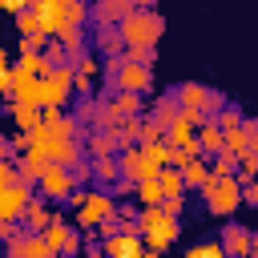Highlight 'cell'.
<instances>
[{"instance_id": "obj_49", "label": "cell", "mask_w": 258, "mask_h": 258, "mask_svg": "<svg viewBox=\"0 0 258 258\" xmlns=\"http://www.w3.org/2000/svg\"><path fill=\"white\" fill-rule=\"evenodd\" d=\"M250 258H258V234H254V246H250Z\"/></svg>"}, {"instance_id": "obj_38", "label": "cell", "mask_w": 258, "mask_h": 258, "mask_svg": "<svg viewBox=\"0 0 258 258\" xmlns=\"http://www.w3.org/2000/svg\"><path fill=\"white\" fill-rule=\"evenodd\" d=\"M125 230V222H121V214H113V218H105L101 226H97V238L105 242V238H113V234H121Z\"/></svg>"}, {"instance_id": "obj_14", "label": "cell", "mask_w": 258, "mask_h": 258, "mask_svg": "<svg viewBox=\"0 0 258 258\" xmlns=\"http://www.w3.org/2000/svg\"><path fill=\"white\" fill-rule=\"evenodd\" d=\"M93 44H97L101 56H121V52H125V32H121V24H97Z\"/></svg>"}, {"instance_id": "obj_3", "label": "cell", "mask_w": 258, "mask_h": 258, "mask_svg": "<svg viewBox=\"0 0 258 258\" xmlns=\"http://www.w3.org/2000/svg\"><path fill=\"white\" fill-rule=\"evenodd\" d=\"M173 93H177L181 109H185V113H198L202 121H206V117H218V113L226 109V93H218V89H210V85H202V81H181V85H173Z\"/></svg>"}, {"instance_id": "obj_42", "label": "cell", "mask_w": 258, "mask_h": 258, "mask_svg": "<svg viewBox=\"0 0 258 258\" xmlns=\"http://www.w3.org/2000/svg\"><path fill=\"white\" fill-rule=\"evenodd\" d=\"M81 254H85V258H105V242H97V238H93V230H89V234H85V250H81Z\"/></svg>"}, {"instance_id": "obj_10", "label": "cell", "mask_w": 258, "mask_h": 258, "mask_svg": "<svg viewBox=\"0 0 258 258\" xmlns=\"http://www.w3.org/2000/svg\"><path fill=\"white\" fill-rule=\"evenodd\" d=\"M222 246L230 258H250V246H254V230L242 226V222H226L222 226Z\"/></svg>"}, {"instance_id": "obj_35", "label": "cell", "mask_w": 258, "mask_h": 258, "mask_svg": "<svg viewBox=\"0 0 258 258\" xmlns=\"http://www.w3.org/2000/svg\"><path fill=\"white\" fill-rule=\"evenodd\" d=\"M125 56L137 60V64H153L157 60V48L153 44H125Z\"/></svg>"}, {"instance_id": "obj_18", "label": "cell", "mask_w": 258, "mask_h": 258, "mask_svg": "<svg viewBox=\"0 0 258 258\" xmlns=\"http://www.w3.org/2000/svg\"><path fill=\"white\" fill-rule=\"evenodd\" d=\"M16 165H20V177H24V181H32V185H36V181H40V177H44V169H48V165H52V161H48V157H44V153H40V149H24V153H20V157H16Z\"/></svg>"}, {"instance_id": "obj_47", "label": "cell", "mask_w": 258, "mask_h": 258, "mask_svg": "<svg viewBox=\"0 0 258 258\" xmlns=\"http://www.w3.org/2000/svg\"><path fill=\"white\" fill-rule=\"evenodd\" d=\"M73 89H77V97H93V77H81L77 73V85Z\"/></svg>"}, {"instance_id": "obj_32", "label": "cell", "mask_w": 258, "mask_h": 258, "mask_svg": "<svg viewBox=\"0 0 258 258\" xmlns=\"http://www.w3.org/2000/svg\"><path fill=\"white\" fill-rule=\"evenodd\" d=\"M226 149L242 157V153H250V149H258V145L250 141V133H246V129H230V133H226Z\"/></svg>"}, {"instance_id": "obj_40", "label": "cell", "mask_w": 258, "mask_h": 258, "mask_svg": "<svg viewBox=\"0 0 258 258\" xmlns=\"http://www.w3.org/2000/svg\"><path fill=\"white\" fill-rule=\"evenodd\" d=\"M73 177H77V185H89V181H93V157L77 161V165H73Z\"/></svg>"}, {"instance_id": "obj_23", "label": "cell", "mask_w": 258, "mask_h": 258, "mask_svg": "<svg viewBox=\"0 0 258 258\" xmlns=\"http://www.w3.org/2000/svg\"><path fill=\"white\" fill-rule=\"evenodd\" d=\"M117 157H121V169H125L129 181H141V177H145V153H141V145H129V149H121Z\"/></svg>"}, {"instance_id": "obj_45", "label": "cell", "mask_w": 258, "mask_h": 258, "mask_svg": "<svg viewBox=\"0 0 258 258\" xmlns=\"http://www.w3.org/2000/svg\"><path fill=\"white\" fill-rule=\"evenodd\" d=\"M12 145H16V153L32 149V129H16V133H12Z\"/></svg>"}, {"instance_id": "obj_26", "label": "cell", "mask_w": 258, "mask_h": 258, "mask_svg": "<svg viewBox=\"0 0 258 258\" xmlns=\"http://www.w3.org/2000/svg\"><path fill=\"white\" fill-rule=\"evenodd\" d=\"M73 117H77L85 129H97V121H101V101H97V97H77Z\"/></svg>"}, {"instance_id": "obj_43", "label": "cell", "mask_w": 258, "mask_h": 258, "mask_svg": "<svg viewBox=\"0 0 258 258\" xmlns=\"http://www.w3.org/2000/svg\"><path fill=\"white\" fill-rule=\"evenodd\" d=\"M161 206H165V214H173V218H181V210H185V194H169V198H165Z\"/></svg>"}, {"instance_id": "obj_51", "label": "cell", "mask_w": 258, "mask_h": 258, "mask_svg": "<svg viewBox=\"0 0 258 258\" xmlns=\"http://www.w3.org/2000/svg\"><path fill=\"white\" fill-rule=\"evenodd\" d=\"M141 258H161V254H157V250H145V254H141Z\"/></svg>"}, {"instance_id": "obj_25", "label": "cell", "mask_w": 258, "mask_h": 258, "mask_svg": "<svg viewBox=\"0 0 258 258\" xmlns=\"http://www.w3.org/2000/svg\"><path fill=\"white\" fill-rule=\"evenodd\" d=\"M56 40L69 48V56H73V60H77L81 52H89V32H85V28H60V32H56Z\"/></svg>"}, {"instance_id": "obj_36", "label": "cell", "mask_w": 258, "mask_h": 258, "mask_svg": "<svg viewBox=\"0 0 258 258\" xmlns=\"http://www.w3.org/2000/svg\"><path fill=\"white\" fill-rule=\"evenodd\" d=\"M24 254H28V230L4 242V258H24Z\"/></svg>"}, {"instance_id": "obj_11", "label": "cell", "mask_w": 258, "mask_h": 258, "mask_svg": "<svg viewBox=\"0 0 258 258\" xmlns=\"http://www.w3.org/2000/svg\"><path fill=\"white\" fill-rule=\"evenodd\" d=\"M198 125H202L198 113H181V117L165 129V141H169V145H181V149H194V145H198Z\"/></svg>"}, {"instance_id": "obj_8", "label": "cell", "mask_w": 258, "mask_h": 258, "mask_svg": "<svg viewBox=\"0 0 258 258\" xmlns=\"http://www.w3.org/2000/svg\"><path fill=\"white\" fill-rule=\"evenodd\" d=\"M44 238L52 242V250H56L60 258H77V254L85 250V234H81V226H64V214H56V222L44 230Z\"/></svg>"}, {"instance_id": "obj_28", "label": "cell", "mask_w": 258, "mask_h": 258, "mask_svg": "<svg viewBox=\"0 0 258 258\" xmlns=\"http://www.w3.org/2000/svg\"><path fill=\"white\" fill-rule=\"evenodd\" d=\"M113 101L125 117H141V93H129V89H113Z\"/></svg>"}, {"instance_id": "obj_37", "label": "cell", "mask_w": 258, "mask_h": 258, "mask_svg": "<svg viewBox=\"0 0 258 258\" xmlns=\"http://www.w3.org/2000/svg\"><path fill=\"white\" fill-rule=\"evenodd\" d=\"M238 177H242V181H250V177H258V149H250V153H242V161H238Z\"/></svg>"}, {"instance_id": "obj_15", "label": "cell", "mask_w": 258, "mask_h": 258, "mask_svg": "<svg viewBox=\"0 0 258 258\" xmlns=\"http://www.w3.org/2000/svg\"><path fill=\"white\" fill-rule=\"evenodd\" d=\"M198 145H202V153H206V157L222 153V149H226V129H222L214 117H206V121L198 125Z\"/></svg>"}, {"instance_id": "obj_17", "label": "cell", "mask_w": 258, "mask_h": 258, "mask_svg": "<svg viewBox=\"0 0 258 258\" xmlns=\"http://www.w3.org/2000/svg\"><path fill=\"white\" fill-rule=\"evenodd\" d=\"M36 16H40V24H44V32H60V28H69V12H64V0H44V4H36Z\"/></svg>"}, {"instance_id": "obj_31", "label": "cell", "mask_w": 258, "mask_h": 258, "mask_svg": "<svg viewBox=\"0 0 258 258\" xmlns=\"http://www.w3.org/2000/svg\"><path fill=\"white\" fill-rule=\"evenodd\" d=\"M214 121H218V125H222V129L230 133V129H242V121H246V113H242V109H238L234 101H226V109H222V113H218Z\"/></svg>"}, {"instance_id": "obj_22", "label": "cell", "mask_w": 258, "mask_h": 258, "mask_svg": "<svg viewBox=\"0 0 258 258\" xmlns=\"http://www.w3.org/2000/svg\"><path fill=\"white\" fill-rule=\"evenodd\" d=\"M8 117H12L16 129H36L40 125V109L28 105V101H8Z\"/></svg>"}, {"instance_id": "obj_1", "label": "cell", "mask_w": 258, "mask_h": 258, "mask_svg": "<svg viewBox=\"0 0 258 258\" xmlns=\"http://www.w3.org/2000/svg\"><path fill=\"white\" fill-rule=\"evenodd\" d=\"M137 226H141L145 250H157V254H165L181 234V218L165 214V206H141V222Z\"/></svg>"}, {"instance_id": "obj_24", "label": "cell", "mask_w": 258, "mask_h": 258, "mask_svg": "<svg viewBox=\"0 0 258 258\" xmlns=\"http://www.w3.org/2000/svg\"><path fill=\"white\" fill-rule=\"evenodd\" d=\"M133 202H137V206H161V202H165V189H161V181H157V177H141V181H137V194H133Z\"/></svg>"}, {"instance_id": "obj_30", "label": "cell", "mask_w": 258, "mask_h": 258, "mask_svg": "<svg viewBox=\"0 0 258 258\" xmlns=\"http://www.w3.org/2000/svg\"><path fill=\"white\" fill-rule=\"evenodd\" d=\"M238 161H242L238 153H230V149H222V153H214V157H210V169H214L218 177H226V173H238Z\"/></svg>"}, {"instance_id": "obj_21", "label": "cell", "mask_w": 258, "mask_h": 258, "mask_svg": "<svg viewBox=\"0 0 258 258\" xmlns=\"http://www.w3.org/2000/svg\"><path fill=\"white\" fill-rule=\"evenodd\" d=\"M181 177H185V189H189V194H202V185L214 177V169H210V157H194V161L181 169Z\"/></svg>"}, {"instance_id": "obj_27", "label": "cell", "mask_w": 258, "mask_h": 258, "mask_svg": "<svg viewBox=\"0 0 258 258\" xmlns=\"http://www.w3.org/2000/svg\"><path fill=\"white\" fill-rule=\"evenodd\" d=\"M113 137H117V145L121 149H129V145H141V117H125L117 129H109Z\"/></svg>"}, {"instance_id": "obj_9", "label": "cell", "mask_w": 258, "mask_h": 258, "mask_svg": "<svg viewBox=\"0 0 258 258\" xmlns=\"http://www.w3.org/2000/svg\"><path fill=\"white\" fill-rule=\"evenodd\" d=\"M117 89H129V93H149L153 89V64H137V60H121V69H117Z\"/></svg>"}, {"instance_id": "obj_50", "label": "cell", "mask_w": 258, "mask_h": 258, "mask_svg": "<svg viewBox=\"0 0 258 258\" xmlns=\"http://www.w3.org/2000/svg\"><path fill=\"white\" fill-rule=\"evenodd\" d=\"M153 4H157V0H137V8H153Z\"/></svg>"}, {"instance_id": "obj_48", "label": "cell", "mask_w": 258, "mask_h": 258, "mask_svg": "<svg viewBox=\"0 0 258 258\" xmlns=\"http://www.w3.org/2000/svg\"><path fill=\"white\" fill-rule=\"evenodd\" d=\"M242 129H246V133H250V141L258 145V117H246V121H242Z\"/></svg>"}, {"instance_id": "obj_34", "label": "cell", "mask_w": 258, "mask_h": 258, "mask_svg": "<svg viewBox=\"0 0 258 258\" xmlns=\"http://www.w3.org/2000/svg\"><path fill=\"white\" fill-rule=\"evenodd\" d=\"M153 141H165V125L157 117H141V145H153Z\"/></svg>"}, {"instance_id": "obj_29", "label": "cell", "mask_w": 258, "mask_h": 258, "mask_svg": "<svg viewBox=\"0 0 258 258\" xmlns=\"http://www.w3.org/2000/svg\"><path fill=\"white\" fill-rule=\"evenodd\" d=\"M157 181H161L165 198H169V194H189V189H185V177H181V169H177V165H165Z\"/></svg>"}, {"instance_id": "obj_20", "label": "cell", "mask_w": 258, "mask_h": 258, "mask_svg": "<svg viewBox=\"0 0 258 258\" xmlns=\"http://www.w3.org/2000/svg\"><path fill=\"white\" fill-rule=\"evenodd\" d=\"M85 149H89V157H113V153H121V145H117V137L109 129H89Z\"/></svg>"}, {"instance_id": "obj_41", "label": "cell", "mask_w": 258, "mask_h": 258, "mask_svg": "<svg viewBox=\"0 0 258 258\" xmlns=\"http://www.w3.org/2000/svg\"><path fill=\"white\" fill-rule=\"evenodd\" d=\"M89 194H93V185H77V189L69 194V202H64V206H69V210H81V206L89 202Z\"/></svg>"}, {"instance_id": "obj_44", "label": "cell", "mask_w": 258, "mask_h": 258, "mask_svg": "<svg viewBox=\"0 0 258 258\" xmlns=\"http://www.w3.org/2000/svg\"><path fill=\"white\" fill-rule=\"evenodd\" d=\"M242 206H258V177L242 181Z\"/></svg>"}, {"instance_id": "obj_13", "label": "cell", "mask_w": 258, "mask_h": 258, "mask_svg": "<svg viewBox=\"0 0 258 258\" xmlns=\"http://www.w3.org/2000/svg\"><path fill=\"white\" fill-rule=\"evenodd\" d=\"M137 12V0H93V20L97 24H121Z\"/></svg>"}, {"instance_id": "obj_7", "label": "cell", "mask_w": 258, "mask_h": 258, "mask_svg": "<svg viewBox=\"0 0 258 258\" xmlns=\"http://www.w3.org/2000/svg\"><path fill=\"white\" fill-rule=\"evenodd\" d=\"M77 189V177H73V169L69 165H48L44 169V177L36 181V194L40 198H48V202H69V194Z\"/></svg>"}, {"instance_id": "obj_12", "label": "cell", "mask_w": 258, "mask_h": 258, "mask_svg": "<svg viewBox=\"0 0 258 258\" xmlns=\"http://www.w3.org/2000/svg\"><path fill=\"white\" fill-rule=\"evenodd\" d=\"M52 222H56V210H48V198H40V194H36V198L28 202V210H24L20 226H24L28 234H44Z\"/></svg>"}, {"instance_id": "obj_2", "label": "cell", "mask_w": 258, "mask_h": 258, "mask_svg": "<svg viewBox=\"0 0 258 258\" xmlns=\"http://www.w3.org/2000/svg\"><path fill=\"white\" fill-rule=\"evenodd\" d=\"M202 202H206V214L214 218H230L238 206H242V177L238 173H226V177H210L202 185Z\"/></svg>"}, {"instance_id": "obj_16", "label": "cell", "mask_w": 258, "mask_h": 258, "mask_svg": "<svg viewBox=\"0 0 258 258\" xmlns=\"http://www.w3.org/2000/svg\"><path fill=\"white\" fill-rule=\"evenodd\" d=\"M121 177H125V169H121V157H117V153H113V157H93V185L113 189Z\"/></svg>"}, {"instance_id": "obj_39", "label": "cell", "mask_w": 258, "mask_h": 258, "mask_svg": "<svg viewBox=\"0 0 258 258\" xmlns=\"http://www.w3.org/2000/svg\"><path fill=\"white\" fill-rule=\"evenodd\" d=\"M73 69H77V73H81V77H93V73H97V69H101V64H97V56H93V52H81V56H77V60H73Z\"/></svg>"}, {"instance_id": "obj_6", "label": "cell", "mask_w": 258, "mask_h": 258, "mask_svg": "<svg viewBox=\"0 0 258 258\" xmlns=\"http://www.w3.org/2000/svg\"><path fill=\"white\" fill-rule=\"evenodd\" d=\"M32 198H36V185H32V181H12V185H0V222H20Z\"/></svg>"}, {"instance_id": "obj_46", "label": "cell", "mask_w": 258, "mask_h": 258, "mask_svg": "<svg viewBox=\"0 0 258 258\" xmlns=\"http://www.w3.org/2000/svg\"><path fill=\"white\" fill-rule=\"evenodd\" d=\"M0 4H4V12H12V16H20V12L32 8V0H0Z\"/></svg>"}, {"instance_id": "obj_4", "label": "cell", "mask_w": 258, "mask_h": 258, "mask_svg": "<svg viewBox=\"0 0 258 258\" xmlns=\"http://www.w3.org/2000/svg\"><path fill=\"white\" fill-rule=\"evenodd\" d=\"M121 32H125V44H153L157 48V40L165 32V20H161L157 8H137L129 20H121Z\"/></svg>"}, {"instance_id": "obj_33", "label": "cell", "mask_w": 258, "mask_h": 258, "mask_svg": "<svg viewBox=\"0 0 258 258\" xmlns=\"http://www.w3.org/2000/svg\"><path fill=\"white\" fill-rule=\"evenodd\" d=\"M24 258H60V254L52 250V242L44 234H28V254Z\"/></svg>"}, {"instance_id": "obj_19", "label": "cell", "mask_w": 258, "mask_h": 258, "mask_svg": "<svg viewBox=\"0 0 258 258\" xmlns=\"http://www.w3.org/2000/svg\"><path fill=\"white\" fill-rule=\"evenodd\" d=\"M181 113H185V109H181V101H177V93H173V89H169V93H161V97L153 101V109H149V117H157L165 129H169Z\"/></svg>"}, {"instance_id": "obj_5", "label": "cell", "mask_w": 258, "mask_h": 258, "mask_svg": "<svg viewBox=\"0 0 258 258\" xmlns=\"http://www.w3.org/2000/svg\"><path fill=\"white\" fill-rule=\"evenodd\" d=\"M121 210V202H117V194L113 189H105V185H93V194H89V202L77 210V226L81 230H97L105 218H113Z\"/></svg>"}]
</instances>
